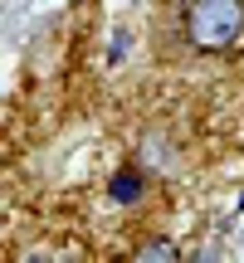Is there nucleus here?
Masks as SVG:
<instances>
[{
  "label": "nucleus",
  "instance_id": "1",
  "mask_svg": "<svg viewBox=\"0 0 244 263\" xmlns=\"http://www.w3.org/2000/svg\"><path fill=\"white\" fill-rule=\"evenodd\" d=\"M181 25L196 49H230L244 34V0H190Z\"/></svg>",
  "mask_w": 244,
  "mask_h": 263
},
{
  "label": "nucleus",
  "instance_id": "2",
  "mask_svg": "<svg viewBox=\"0 0 244 263\" xmlns=\"http://www.w3.org/2000/svg\"><path fill=\"white\" fill-rule=\"evenodd\" d=\"M108 195H113V205H137V200L147 195V180H142V171H137V166L117 171V176L108 180Z\"/></svg>",
  "mask_w": 244,
  "mask_h": 263
},
{
  "label": "nucleus",
  "instance_id": "3",
  "mask_svg": "<svg viewBox=\"0 0 244 263\" xmlns=\"http://www.w3.org/2000/svg\"><path fill=\"white\" fill-rule=\"evenodd\" d=\"M137 258H176V249H171V244H147Z\"/></svg>",
  "mask_w": 244,
  "mask_h": 263
}]
</instances>
